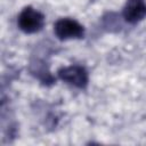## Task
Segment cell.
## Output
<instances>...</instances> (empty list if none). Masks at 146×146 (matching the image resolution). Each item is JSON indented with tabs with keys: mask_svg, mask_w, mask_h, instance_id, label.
Wrapping results in <instances>:
<instances>
[{
	"mask_svg": "<svg viewBox=\"0 0 146 146\" xmlns=\"http://www.w3.org/2000/svg\"><path fill=\"white\" fill-rule=\"evenodd\" d=\"M123 18L131 24L138 23L146 17L145 0H128L123 8Z\"/></svg>",
	"mask_w": 146,
	"mask_h": 146,
	"instance_id": "cell-4",
	"label": "cell"
},
{
	"mask_svg": "<svg viewBox=\"0 0 146 146\" xmlns=\"http://www.w3.org/2000/svg\"><path fill=\"white\" fill-rule=\"evenodd\" d=\"M17 24L19 29L25 33H36L44 25V16L39 10L29 6L21 11L17 19Z\"/></svg>",
	"mask_w": 146,
	"mask_h": 146,
	"instance_id": "cell-1",
	"label": "cell"
},
{
	"mask_svg": "<svg viewBox=\"0 0 146 146\" xmlns=\"http://www.w3.org/2000/svg\"><path fill=\"white\" fill-rule=\"evenodd\" d=\"M58 76L68 84L76 88H86L88 84V72L84 67L79 65H71L62 67L58 71Z\"/></svg>",
	"mask_w": 146,
	"mask_h": 146,
	"instance_id": "cell-3",
	"label": "cell"
},
{
	"mask_svg": "<svg viewBox=\"0 0 146 146\" xmlns=\"http://www.w3.org/2000/svg\"><path fill=\"white\" fill-rule=\"evenodd\" d=\"M54 32L56 36L60 40L70 39H81L84 35L83 26L75 19L72 18H60L54 25Z\"/></svg>",
	"mask_w": 146,
	"mask_h": 146,
	"instance_id": "cell-2",
	"label": "cell"
}]
</instances>
